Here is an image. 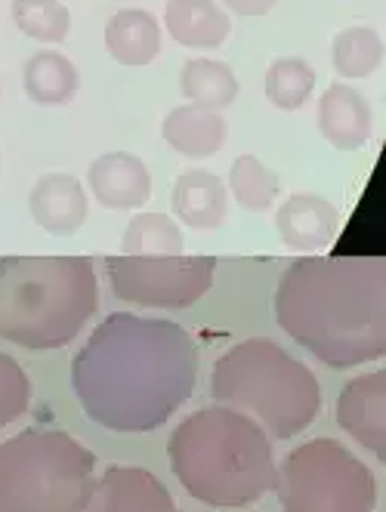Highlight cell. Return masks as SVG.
Masks as SVG:
<instances>
[{
	"label": "cell",
	"instance_id": "cell-23",
	"mask_svg": "<svg viewBox=\"0 0 386 512\" xmlns=\"http://www.w3.org/2000/svg\"><path fill=\"white\" fill-rule=\"evenodd\" d=\"M229 192L235 195L238 207L251 213H266L275 204L278 192H282V176L272 173L260 158L241 155L229 173Z\"/></svg>",
	"mask_w": 386,
	"mask_h": 512
},
{
	"label": "cell",
	"instance_id": "cell-20",
	"mask_svg": "<svg viewBox=\"0 0 386 512\" xmlns=\"http://www.w3.org/2000/svg\"><path fill=\"white\" fill-rule=\"evenodd\" d=\"M180 90L198 108H226L238 96V78L226 62L189 59L180 71Z\"/></svg>",
	"mask_w": 386,
	"mask_h": 512
},
{
	"label": "cell",
	"instance_id": "cell-1",
	"mask_svg": "<svg viewBox=\"0 0 386 512\" xmlns=\"http://www.w3.org/2000/svg\"><path fill=\"white\" fill-rule=\"evenodd\" d=\"M198 380V346L167 318L115 312L72 361L84 414L112 432H152L177 414Z\"/></svg>",
	"mask_w": 386,
	"mask_h": 512
},
{
	"label": "cell",
	"instance_id": "cell-26",
	"mask_svg": "<svg viewBox=\"0 0 386 512\" xmlns=\"http://www.w3.org/2000/svg\"><path fill=\"white\" fill-rule=\"evenodd\" d=\"M31 405V380L22 371V364L0 352V429L16 423Z\"/></svg>",
	"mask_w": 386,
	"mask_h": 512
},
{
	"label": "cell",
	"instance_id": "cell-8",
	"mask_svg": "<svg viewBox=\"0 0 386 512\" xmlns=\"http://www.w3.org/2000/svg\"><path fill=\"white\" fill-rule=\"evenodd\" d=\"M217 256H105L112 294L146 309H192L214 287Z\"/></svg>",
	"mask_w": 386,
	"mask_h": 512
},
{
	"label": "cell",
	"instance_id": "cell-10",
	"mask_svg": "<svg viewBox=\"0 0 386 512\" xmlns=\"http://www.w3.org/2000/svg\"><path fill=\"white\" fill-rule=\"evenodd\" d=\"M337 423L362 448L386 460V371L349 380L337 398Z\"/></svg>",
	"mask_w": 386,
	"mask_h": 512
},
{
	"label": "cell",
	"instance_id": "cell-13",
	"mask_svg": "<svg viewBox=\"0 0 386 512\" xmlns=\"http://www.w3.org/2000/svg\"><path fill=\"white\" fill-rule=\"evenodd\" d=\"M31 219L50 235H75L87 219V192L72 173H47L34 182Z\"/></svg>",
	"mask_w": 386,
	"mask_h": 512
},
{
	"label": "cell",
	"instance_id": "cell-14",
	"mask_svg": "<svg viewBox=\"0 0 386 512\" xmlns=\"http://www.w3.org/2000/svg\"><path fill=\"white\" fill-rule=\"evenodd\" d=\"M170 207L189 229L214 232L229 216V189L217 173L186 170L170 192Z\"/></svg>",
	"mask_w": 386,
	"mask_h": 512
},
{
	"label": "cell",
	"instance_id": "cell-15",
	"mask_svg": "<svg viewBox=\"0 0 386 512\" xmlns=\"http://www.w3.org/2000/svg\"><path fill=\"white\" fill-rule=\"evenodd\" d=\"M319 130L340 152L362 149L374 130L368 99L346 84H331L319 99Z\"/></svg>",
	"mask_w": 386,
	"mask_h": 512
},
{
	"label": "cell",
	"instance_id": "cell-12",
	"mask_svg": "<svg viewBox=\"0 0 386 512\" xmlns=\"http://www.w3.org/2000/svg\"><path fill=\"white\" fill-rule=\"evenodd\" d=\"M340 229L337 207L322 195H291L275 213V232L297 253L322 250Z\"/></svg>",
	"mask_w": 386,
	"mask_h": 512
},
{
	"label": "cell",
	"instance_id": "cell-3",
	"mask_svg": "<svg viewBox=\"0 0 386 512\" xmlns=\"http://www.w3.org/2000/svg\"><path fill=\"white\" fill-rule=\"evenodd\" d=\"M167 454L180 485L207 506H251L278 488L269 432L226 405L186 417L170 432Z\"/></svg>",
	"mask_w": 386,
	"mask_h": 512
},
{
	"label": "cell",
	"instance_id": "cell-17",
	"mask_svg": "<svg viewBox=\"0 0 386 512\" xmlns=\"http://www.w3.org/2000/svg\"><path fill=\"white\" fill-rule=\"evenodd\" d=\"M161 133L173 152L183 158H210L223 149L226 142V121L214 108L180 105L164 118Z\"/></svg>",
	"mask_w": 386,
	"mask_h": 512
},
{
	"label": "cell",
	"instance_id": "cell-19",
	"mask_svg": "<svg viewBox=\"0 0 386 512\" xmlns=\"http://www.w3.org/2000/svg\"><path fill=\"white\" fill-rule=\"evenodd\" d=\"M78 68L72 59L56 53V50H41L34 53L25 68H22V87L31 102L38 105H65L72 102L78 93Z\"/></svg>",
	"mask_w": 386,
	"mask_h": 512
},
{
	"label": "cell",
	"instance_id": "cell-6",
	"mask_svg": "<svg viewBox=\"0 0 386 512\" xmlns=\"http://www.w3.org/2000/svg\"><path fill=\"white\" fill-rule=\"evenodd\" d=\"M96 454L62 429H25L0 442V512H84Z\"/></svg>",
	"mask_w": 386,
	"mask_h": 512
},
{
	"label": "cell",
	"instance_id": "cell-21",
	"mask_svg": "<svg viewBox=\"0 0 386 512\" xmlns=\"http://www.w3.org/2000/svg\"><path fill=\"white\" fill-rule=\"evenodd\" d=\"M186 238L167 213H139L121 238V253L130 256H180Z\"/></svg>",
	"mask_w": 386,
	"mask_h": 512
},
{
	"label": "cell",
	"instance_id": "cell-24",
	"mask_svg": "<svg viewBox=\"0 0 386 512\" xmlns=\"http://www.w3.org/2000/svg\"><path fill=\"white\" fill-rule=\"evenodd\" d=\"M315 90V71L306 59L285 56L275 59L266 71V99L282 108V112H297L309 102Z\"/></svg>",
	"mask_w": 386,
	"mask_h": 512
},
{
	"label": "cell",
	"instance_id": "cell-25",
	"mask_svg": "<svg viewBox=\"0 0 386 512\" xmlns=\"http://www.w3.org/2000/svg\"><path fill=\"white\" fill-rule=\"evenodd\" d=\"M13 19L22 34L44 44H62L72 28V16L59 0H13Z\"/></svg>",
	"mask_w": 386,
	"mask_h": 512
},
{
	"label": "cell",
	"instance_id": "cell-2",
	"mask_svg": "<svg viewBox=\"0 0 386 512\" xmlns=\"http://www.w3.org/2000/svg\"><path fill=\"white\" fill-rule=\"evenodd\" d=\"M275 321L328 368L386 355L383 256H300L275 287Z\"/></svg>",
	"mask_w": 386,
	"mask_h": 512
},
{
	"label": "cell",
	"instance_id": "cell-7",
	"mask_svg": "<svg viewBox=\"0 0 386 512\" xmlns=\"http://www.w3.org/2000/svg\"><path fill=\"white\" fill-rule=\"evenodd\" d=\"M285 512H374V472L334 438H312L294 448L278 469Z\"/></svg>",
	"mask_w": 386,
	"mask_h": 512
},
{
	"label": "cell",
	"instance_id": "cell-22",
	"mask_svg": "<svg viewBox=\"0 0 386 512\" xmlns=\"http://www.w3.org/2000/svg\"><path fill=\"white\" fill-rule=\"evenodd\" d=\"M331 62L337 75L343 78H368L383 65V41L380 34L368 25H353L343 28L334 47H331Z\"/></svg>",
	"mask_w": 386,
	"mask_h": 512
},
{
	"label": "cell",
	"instance_id": "cell-5",
	"mask_svg": "<svg viewBox=\"0 0 386 512\" xmlns=\"http://www.w3.org/2000/svg\"><path fill=\"white\" fill-rule=\"evenodd\" d=\"M210 395L217 405L254 417L278 442L300 435L322 405L315 374L266 337L244 340L217 358Z\"/></svg>",
	"mask_w": 386,
	"mask_h": 512
},
{
	"label": "cell",
	"instance_id": "cell-9",
	"mask_svg": "<svg viewBox=\"0 0 386 512\" xmlns=\"http://www.w3.org/2000/svg\"><path fill=\"white\" fill-rule=\"evenodd\" d=\"M84 512H180L155 472L143 466H109L90 494Z\"/></svg>",
	"mask_w": 386,
	"mask_h": 512
},
{
	"label": "cell",
	"instance_id": "cell-4",
	"mask_svg": "<svg viewBox=\"0 0 386 512\" xmlns=\"http://www.w3.org/2000/svg\"><path fill=\"white\" fill-rule=\"evenodd\" d=\"M99 306L90 256H4L0 260V340L22 349H62Z\"/></svg>",
	"mask_w": 386,
	"mask_h": 512
},
{
	"label": "cell",
	"instance_id": "cell-18",
	"mask_svg": "<svg viewBox=\"0 0 386 512\" xmlns=\"http://www.w3.org/2000/svg\"><path fill=\"white\" fill-rule=\"evenodd\" d=\"M105 47L121 65H149L161 53V28L146 10H118L105 25Z\"/></svg>",
	"mask_w": 386,
	"mask_h": 512
},
{
	"label": "cell",
	"instance_id": "cell-27",
	"mask_svg": "<svg viewBox=\"0 0 386 512\" xmlns=\"http://www.w3.org/2000/svg\"><path fill=\"white\" fill-rule=\"evenodd\" d=\"M223 4L238 16H266L275 7V0H223Z\"/></svg>",
	"mask_w": 386,
	"mask_h": 512
},
{
	"label": "cell",
	"instance_id": "cell-11",
	"mask_svg": "<svg viewBox=\"0 0 386 512\" xmlns=\"http://www.w3.org/2000/svg\"><path fill=\"white\" fill-rule=\"evenodd\" d=\"M87 182L96 201L109 210H136L152 198V173L130 152L99 155L90 164Z\"/></svg>",
	"mask_w": 386,
	"mask_h": 512
},
{
	"label": "cell",
	"instance_id": "cell-16",
	"mask_svg": "<svg viewBox=\"0 0 386 512\" xmlns=\"http://www.w3.org/2000/svg\"><path fill=\"white\" fill-rule=\"evenodd\" d=\"M164 25L170 38L192 50H214L229 38V13L214 0H167Z\"/></svg>",
	"mask_w": 386,
	"mask_h": 512
}]
</instances>
